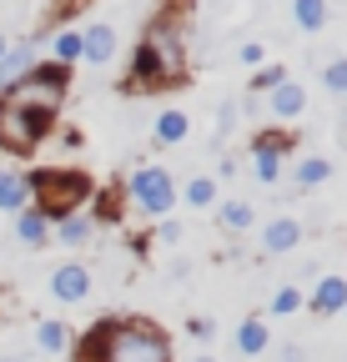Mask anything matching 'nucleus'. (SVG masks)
Returning a JSON list of instances; mask_svg holds the SVG:
<instances>
[{
    "label": "nucleus",
    "instance_id": "1",
    "mask_svg": "<svg viewBox=\"0 0 347 362\" xmlns=\"http://www.w3.org/2000/svg\"><path fill=\"white\" fill-rule=\"evenodd\" d=\"M76 362H171V337L146 317H101L76 342Z\"/></svg>",
    "mask_w": 347,
    "mask_h": 362
},
{
    "label": "nucleus",
    "instance_id": "2",
    "mask_svg": "<svg viewBox=\"0 0 347 362\" xmlns=\"http://www.w3.org/2000/svg\"><path fill=\"white\" fill-rule=\"evenodd\" d=\"M182 76H187V30H182V21H156L136 45L126 86L156 90V86H182Z\"/></svg>",
    "mask_w": 347,
    "mask_h": 362
},
{
    "label": "nucleus",
    "instance_id": "3",
    "mask_svg": "<svg viewBox=\"0 0 347 362\" xmlns=\"http://www.w3.org/2000/svg\"><path fill=\"white\" fill-rule=\"evenodd\" d=\"M91 202V176L76 171V166H46V171H30V206L46 211V221L56 226L71 211H86Z\"/></svg>",
    "mask_w": 347,
    "mask_h": 362
},
{
    "label": "nucleus",
    "instance_id": "4",
    "mask_svg": "<svg viewBox=\"0 0 347 362\" xmlns=\"http://www.w3.org/2000/svg\"><path fill=\"white\" fill-rule=\"evenodd\" d=\"M51 121H56V116H46V111L16 101L11 90H0V146H6L11 156H30L40 141H46Z\"/></svg>",
    "mask_w": 347,
    "mask_h": 362
},
{
    "label": "nucleus",
    "instance_id": "5",
    "mask_svg": "<svg viewBox=\"0 0 347 362\" xmlns=\"http://www.w3.org/2000/svg\"><path fill=\"white\" fill-rule=\"evenodd\" d=\"M126 197H131V206L151 221L171 216V206H177V181H171L166 166H136L131 181H126Z\"/></svg>",
    "mask_w": 347,
    "mask_h": 362
},
{
    "label": "nucleus",
    "instance_id": "6",
    "mask_svg": "<svg viewBox=\"0 0 347 362\" xmlns=\"http://www.w3.org/2000/svg\"><path fill=\"white\" fill-rule=\"evenodd\" d=\"M287 151H292V136H282V131H262V136H252V176L262 181V187H272V181L282 176Z\"/></svg>",
    "mask_w": 347,
    "mask_h": 362
},
{
    "label": "nucleus",
    "instance_id": "7",
    "mask_svg": "<svg viewBox=\"0 0 347 362\" xmlns=\"http://www.w3.org/2000/svg\"><path fill=\"white\" fill-rule=\"evenodd\" d=\"M51 297L56 302H86L91 297V267H81V262H66L51 272Z\"/></svg>",
    "mask_w": 347,
    "mask_h": 362
},
{
    "label": "nucleus",
    "instance_id": "8",
    "mask_svg": "<svg viewBox=\"0 0 347 362\" xmlns=\"http://www.w3.org/2000/svg\"><path fill=\"white\" fill-rule=\"evenodd\" d=\"M35 61H40V56H35V40H16L11 51L0 56V90H11L16 81H25V76L35 71Z\"/></svg>",
    "mask_w": 347,
    "mask_h": 362
},
{
    "label": "nucleus",
    "instance_id": "9",
    "mask_svg": "<svg viewBox=\"0 0 347 362\" xmlns=\"http://www.w3.org/2000/svg\"><path fill=\"white\" fill-rule=\"evenodd\" d=\"M51 237L61 242V247H86L96 237V211L86 206V211H71V216H61L56 226H51Z\"/></svg>",
    "mask_w": 347,
    "mask_h": 362
},
{
    "label": "nucleus",
    "instance_id": "10",
    "mask_svg": "<svg viewBox=\"0 0 347 362\" xmlns=\"http://www.w3.org/2000/svg\"><path fill=\"white\" fill-rule=\"evenodd\" d=\"M111 56H116V30H111L106 21L86 25V30H81V61H91V66H106Z\"/></svg>",
    "mask_w": 347,
    "mask_h": 362
},
{
    "label": "nucleus",
    "instance_id": "11",
    "mask_svg": "<svg viewBox=\"0 0 347 362\" xmlns=\"http://www.w3.org/2000/svg\"><path fill=\"white\" fill-rule=\"evenodd\" d=\"M302 106H307V90H302L297 81H277V86L267 90V111H272L277 121H292V116H302Z\"/></svg>",
    "mask_w": 347,
    "mask_h": 362
},
{
    "label": "nucleus",
    "instance_id": "12",
    "mask_svg": "<svg viewBox=\"0 0 347 362\" xmlns=\"http://www.w3.org/2000/svg\"><path fill=\"white\" fill-rule=\"evenodd\" d=\"M30 206V176L25 171H11V166H0V211H25Z\"/></svg>",
    "mask_w": 347,
    "mask_h": 362
},
{
    "label": "nucleus",
    "instance_id": "13",
    "mask_svg": "<svg viewBox=\"0 0 347 362\" xmlns=\"http://www.w3.org/2000/svg\"><path fill=\"white\" fill-rule=\"evenodd\" d=\"M297 242H302V221H292V216H277V221L262 226V252H267V257H282V252H292Z\"/></svg>",
    "mask_w": 347,
    "mask_h": 362
},
{
    "label": "nucleus",
    "instance_id": "14",
    "mask_svg": "<svg viewBox=\"0 0 347 362\" xmlns=\"http://www.w3.org/2000/svg\"><path fill=\"white\" fill-rule=\"evenodd\" d=\"M302 307H312L317 317H332V312H342V307H347V277H322V282L312 287V297L302 302Z\"/></svg>",
    "mask_w": 347,
    "mask_h": 362
},
{
    "label": "nucleus",
    "instance_id": "15",
    "mask_svg": "<svg viewBox=\"0 0 347 362\" xmlns=\"http://www.w3.org/2000/svg\"><path fill=\"white\" fill-rule=\"evenodd\" d=\"M16 237H20L25 247H46V242H51V221H46V211H35V206L16 211Z\"/></svg>",
    "mask_w": 347,
    "mask_h": 362
},
{
    "label": "nucleus",
    "instance_id": "16",
    "mask_svg": "<svg viewBox=\"0 0 347 362\" xmlns=\"http://www.w3.org/2000/svg\"><path fill=\"white\" fill-rule=\"evenodd\" d=\"M327 176H332V161H327V156H302V161L292 166V187H297V192H312V187H322Z\"/></svg>",
    "mask_w": 347,
    "mask_h": 362
},
{
    "label": "nucleus",
    "instance_id": "17",
    "mask_svg": "<svg viewBox=\"0 0 347 362\" xmlns=\"http://www.w3.org/2000/svg\"><path fill=\"white\" fill-rule=\"evenodd\" d=\"M216 221H222V232H252V221H257V206L252 202H216Z\"/></svg>",
    "mask_w": 347,
    "mask_h": 362
},
{
    "label": "nucleus",
    "instance_id": "18",
    "mask_svg": "<svg viewBox=\"0 0 347 362\" xmlns=\"http://www.w3.org/2000/svg\"><path fill=\"white\" fill-rule=\"evenodd\" d=\"M35 347L40 352H66L71 347V327L61 322V317H40L35 322Z\"/></svg>",
    "mask_w": 347,
    "mask_h": 362
},
{
    "label": "nucleus",
    "instance_id": "19",
    "mask_svg": "<svg viewBox=\"0 0 347 362\" xmlns=\"http://www.w3.org/2000/svg\"><path fill=\"white\" fill-rule=\"evenodd\" d=\"M187 131H192L187 111H161V116H156V126H151V136H156L161 146H177V141H187Z\"/></svg>",
    "mask_w": 347,
    "mask_h": 362
},
{
    "label": "nucleus",
    "instance_id": "20",
    "mask_svg": "<svg viewBox=\"0 0 347 362\" xmlns=\"http://www.w3.org/2000/svg\"><path fill=\"white\" fill-rule=\"evenodd\" d=\"M177 197H182L187 206H196V211H206V206H216V202H222V197H216V176H192Z\"/></svg>",
    "mask_w": 347,
    "mask_h": 362
},
{
    "label": "nucleus",
    "instance_id": "21",
    "mask_svg": "<svg viewBox=\"0 0 347 362\" xmlns=\"http://www.w3.org/2000/svg\"><path fill=\"white\" fill-rule=\"evenodd\" d=\"M292 21L302 25V30H322L327 25V0H292Z\"/></svg>",
    "mask_w": 347,
    "mask_h": 362
},
{
    "label": "nucleus",
    "instance_id": "22",
    "mask_svg": "<svg viewBox=\"0 0 347 362\" xmlns=\"http://www.w3.org/2000/svg\"><path fill=\"white\" fill-rule=\"evenodd\" d=\"M237 347H242L247 357L267 352V322H262V317H247V322L237 327Z\"/></svg>",
    "mask_w": 347,
    "mask_h": 362
},
{
    "label": "nucleus",
    "instance_id": "23",
    "mask_svg": "<svg viewBox=\"0 0 347 362\" xmlns=\"http://www.w3.org/2000/svg\"><path fill=\"white\" fill-rule=\"evenodd\" d=\"M51 61L56 66H76L81 61V30H56L51 35Z\"/></svg>",
    "mask_w": 347,
    "mask_h": 362
},
{
    "label": "nucleus",
    "instance_id": "24",
    "mask_svg": "<svg viewBox=\"0 0 347 362\" xmlns=\"http://www.w3.org/2000/svg\"><path fill=\"white\" fill-rule=\"evenodd\" d=\"M302 302H307V297H302V287H292V282H287V287H277V292H272V317H292Z\"/></svg>",
    "mask_w": 347,
    "mask_h": 362
},
{
    "label": "nucleus",
    "instance_id": "25",
    "mask_svg": "<svg viewBox=\"0 0 347 362\" xmlns=\"http://www.w3.org/2000/svg\"><path fill=\"white\" fill-rule=\"evenodd\" d=\"M322 81H327L332 96H347V61H327L322 66Z\"/></svg>",
    "mask_w": 347,
    "mask_h": 362
},
{
    "label": "nucleus",
    "instance_id": "26",
    "mask_svg": "<svg viewBox=\"0 0 347 362\" xmlns=\"http://www.w3.org/2000/svg\"><path fill=\"white\" fill-rule=\"evenodd\" d=\"M156 242H161V247H177V242H182V221H177V216H161Z\"/></svg>",
    "mask_w": 347,
    "mask_h": 362
},
{
    "label": "nucleus",
    "instance_id": "27",
    "mask_svg": "<svg viewBox=\"0 0 347 362\" xmlns=\"http://www.w3.org/2000/svg\"><path fill=\"white\" fill-rule=\"evenodd\" d=\"M277 81H287V71H282V66H262V71L252 76V90H272Z\"/></svg>",
    "mask_w": 347,
    "mask_h": 362
},
{
    "label": "nucleus",
    "instance_id": "28",
    "mask_svg": "<svg viewBox=\"0 0 347 362\" xmlns=\"http://www.w3.org/2000/svg\"><path fill=\"white\" fill-rule=\"evenodd\" d=\"M187 332H192L196 342H211V337H216V322H211V317H192V322H187Z\"/></svg>",
    "mask_w": 347,
    "mask_h": 362
},
{
    "label": "nucleus",
    "instance_id": "29",
    "mask_svg": "<svg viewBox=\"0 0 347 362\" xmlns=\"http://www.w3.org/2000/svg\"><path fill=\"white\" fill-rule=\"evenodd\" d=\"M242 61H247V66H262V45L247 40V45H242Z\"/></svg>",
    "mask_w": 347,
    "mask_h": 362
},
{
    "label": "nucleus",
    "instance_id": "30",
    "mask_svg": "<svg viewBox=\"0 0 347 362\" xmlns=\"http://www.w3.org/2000/svg\"><path fill=\"white\" fill-rule=\"evenodd\" d=\"M277 357H282V362H302V347H297V342H287V347H282Z\"/></svg>",
    "mask_w": 347,
    "mask_h": 362
},
{
    "label": "nucleus",
    "instance_id": "31",
    "mask_svg": "<svg viewBox=\"0 0 347 362\" xmlns=\"http://www.w3.org/2000/svg\"><path fill=\"white\" fill-rule=\"evenodd\" d=\"M6 51H11V40H6V35H0V56H6Z\"/></svg>",
    "mask_w": 347,
    "mask_h": 362
},
{
    "label": "nucleus",
    "instance_id": "32",
    "mask_svg": "<svg viewBox=\"0 0 347 362\" xmlns=\"http://www.w3.org/2000/svg\"><path fill=\"white\" fill-rule=\"evenodd\" d=\"M192 362H216V357H192Z\"/></svg>",
    "mask_w": 347,
    "mask_h": 362
},
{
    "label": "nucleus",
    "instance_id": "33",
    "mask_svg": "<svg viewBox=\"0 0 347 362\" xmlns=\"http://www.w3.org/2000/svg\"><path fill=\"white\" fill-rule=\"evenodd\" d=\"M6 362H25V357H6Z\"/></svg>",
    "mask_w": 347,
    "mask_h": 362
}]
</instances>
